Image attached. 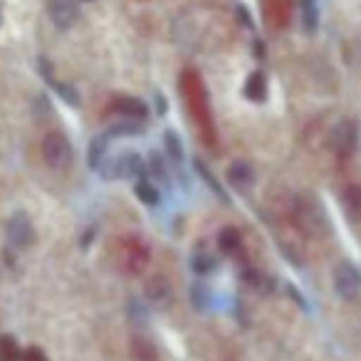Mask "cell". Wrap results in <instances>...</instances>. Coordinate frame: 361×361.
<instances>
[{"mask_svg": "<svg viewBox=\"0 0 361 361\" xmlns=\"http://www.w3.org/2000/svg\"><path fill=\"white\" fill-rule=\"evenodd\" d=\"M131 136V134H141V121H126V124H114L109 129V136Z\"/></svg>", "mask_w": 361, "mask_h": 361, "instance_id": "22", "label": "cell"}, {"mask_svg": "<svg viewBox=\"0 0 361 361\" xmlns=\"http://www.w3.org/2000/svg\"><path fill=\"white\" fill-rule=\"evenodd\" d=\"M196 171H198V173H201V178L206 180L208 186H211V191L216 193V196L221 198V201H226V203H228V196H226V191H223V188H221V183H218V180H216V176H213L211 171H208L206 166L201 164V161H196Z\"/></svg>", "mask_w": 361, "mask_h": 361, "instance_id": "21", "label": "cell"}, {"mask_svg": "<svg viewBox=\"0 0 361 361\" xmlns=\"http://www.w3.org/2000/svg\"><path fill=\"white\" fill-rule=\"evenodd\" d=\"M111 106H114V111H119V114H124L126 119H134V121H144L146 114H149L144 102L134 99V97H119Z\"/></svg>", "mask_w": 361, "mask_h": 361, "instance_id": "10", "label": "cell"}, {"mask_svg": "<svg viewBox=\"0 0 361 361\" xmlns=\"http://www.w3.org/2000/svg\"><path fill=\"white\" fill-rule=\"evenodd\" d=\"M228 180H231V186H235L238 191H245V188H250L255 183V171L245 161H235L228 169Z\"/></svg>", "mask_w": 361, "mask_h": 361, "instance_id": "9", "label": "cell"}, {"mask_svg": "<svg viewBox=\"0 0 361 361\" xmlns=\"http://www.w3.org/2000/svg\"><path fill=\"white\" fill-rule=\"evenodd\" d=\"M317 23H319V8H317V0H302V25H305V30L314 32Z\"/></svg>", "mask_w": 361, "mask_h": 361, "instance_id": "15", "label": "cell"}, {"mask_svg": "<svg viewBox=\"0 0 361 361\" xmlns=\"http://www.w3.org/2000/svg\"><path fill=\"white\" fill-rule=\"evenodd\" d=\"M0 23H3V18H0Z\"/></svg>", "mask_w": 361, "mask_h": 361, "instance_id": "26", "label": "cell"}, {"mask_svg": "<svg viewBox=\"0 0 361 361\" xmlns=\"http://www.w3.org/2000/svg\"><path fill=\"white\" fill-rule=\"evenodd\" d=\"M52 87L57 90V94L62 97V99L67 102V104H72V106H77L80 104V97H77V92L72 90L70 85H60V82H52Z\"/></svg>", "mask_w": 361, "mask_h": 361, "instance_id": "23", "label": "cell"}, {"mask_svg": "<svg viewBox=\"0 0 361 361\" xmlns=\"http://www.w3.org/2000/svg\"><path fill=\"white\" fill-rule=\"evenodd\" d=\"M104 159H106V136H97V139H92L90 146V166L97 171Z\"/></svg>", "mask_w": 361, "mask_h": 361, "instance_id": "19", "label": "cell"}, {"mask_svg": "<svg viewBox=\"0 0 361 361\" xmlns=\"http://www.w3.org/2000/svg\"><path fill=\"white\" fill-rule=\"evenodd\" d=\"M144 297L154 307H169L173 302V287L164 275H154L144 287Z\"/></svg>", "mask_w": 361, "mask_h": 361, "instance_id": "8", "label": "cell"}, {"mask_svg": "<svg viewBox=\"0 0 361 361\" xmlns=\"http://www.w3.org/2000/svg\"><path fill=\"white\" fill-rule=\"evenodd\" d=\"M191 265H193V270H196L198 275H208V272L216 270V257H213L211 252H206V250H198L196 255L191 257Z\"/></svg>", "mask_w": 361, "mask_h": 361, "instance_id": "18", "label": "cell"}, {"mask_svg": "<svg viewBox=\"0 0 361 361\" xmlns=\"http://www.w3.org/2000/svg\"><path fill=\"white\" fill-rule=\"evenodd\" d=\"M134 191H136V198H139L141 203H146V206H159L161 196H159V191H156V186H151L149 180H144V178L136 180Z\"/></svg>", "mask_w": 361, "mask_h": 361, "instance_id": "17", "label": "cell"}, {"mask_svg": "<svg viewBox=\"0 0 361 361\" xmlns=\"http://www.w3.org/2000/svg\"><path fill=\"white\" fill-rule=\"evenodd\" d=\"M295 221L297 226L302 228L305 233L314 238H322V235H329L331 233V223H329V216H326L324 206L319 203V198L312 196V193H302L297 196L295 201Z\"/></svg>", "mask_w": 361, "mask_h": 361, "instance_id": "1", "label": "cell"}, {"mask_svg": "<svg viewBox=\"0 0 361 361\" xmlns=\"http://www.w3.org/2000/svg\"><path fill=\"white\" fill-rule=\"evenodd\" d=\"M359 146V124L354 119H341L334 124L329 134V149L334 151L339 159L351 156Z\"/></svg>", "mask_w": 361, "mask_h": 361, "instance_id": "2", "label": "cell"}, {"mask_svg": "<svg viewBox=\"0 0 361 361\" xmlns=\"http://www.w3.org/2000/svg\"><path fill=\"white\" fill-rule=\"evenodd\" d=\"M245 97L250 102H265L267 97V82H265V75L262 72H252L250 77H247L245 82Z\"/></svg>", "mask_w": 361, "mask_h": 361, "instance_id": "11", "label": "cell"}, {"mask_svg": "<svg viewBox=\"0 0 361 361\" xmlns=\"http://www.w3.org/2000/svg\"><path fill=\"white\" fill-rule=\"evenodd\" d=\"M131 359L134 361H159V351L144 336H134L131 339Z\"/></svg>", "mask_w": 361, "mask_h": 361, "instance_id": "12", "label": "cell"}, {"mask_svg": "<svg viewBox=\"0 0 361 361\" xmlns=\"http://www.w3.org/2000/svg\"><path fill=\"white\" fill-rule=\"evenodd\" d=\"M341 203H344L346 216H349L351 221H359L361 218V186L359 183L346 188L344 196H341Z\"/></svg>", "mask_w": 361, "mask_h": 361, "instance_id": "13", "label": "cell"}, {"mask_svg": "<svg viewBox=\"0 0 361 361\" xmlns=\"http://www.w3.org/2000/svg\"><path fill=\"white\" fill-rule=\"evenodd\" d=\"M32 240H35L32 221L27 218V213L18 211L16 216L8 221V243H11L16 250H25V247L32 245Z\"/></svg>", "mask_w": 361, "mask_h": 361, "instance_id": "6", "label": "cell"}, {"mask_svg": "<svg viewBox=\"0 0 361 361\" xmlns=\"http://www.w3.org/2000/svg\"><path fill=\"white\" fill-rule=\"evenodd\" d=\"M218 245H221V250L226 252V255H238L243 247L240 233H238L235 228H226V231H221V235H218Z\"/></svg>", "mask_w": 361, "mask_h": 361, "instance_id": "14", "label": "cell"}, {"mask_svg": "<svg viewBox=\"0 0 361 361\" xmlns=\"http://www.w3.org/2000/svg\"><path fill=\"white\" fill-rule=\"evenodd\" d=\"M164 144H166V154L171 156V159L176 161V164H180L183 161V149H180V139L176 131H166L164 134Z\"/></svg>", "mask_w": 361, "mask_h": 361, "instance_id": "20", "label": "cell"}, {"mask_svg": "<svg viewBox=\"0 0 361 361\" xmlns=\"http://www.w3.org/2000/svg\"><path fill=\"white\" fill-rule=\"evenodd\" d=\"M42 156H45L47 166L62 171L72 164V144L65 134L60 131H50V134L42 139Z\"/></svg>", "mask_w": 361, "mask_h": 361, "instance_id": "3", "label": "cell"}, {"mask_svg": "<svg viewBox=\"0 0 361 361\" xmlns=\"http://www.w3.org/2000/svg\"><path fill=\"white\" fill-rule=\"evenodd\" d=\"M23 361H47V356H45V351H42V349H37V346H30V349L23 354Z\"/></svg>", "mask_w": 361, "mask_h": 361, "instance_id": "24", "label": "cell"}, {"mask_svg": "<svg viewBox=\"0 0 361 361\" xmlns=\"http://www.w3.org/2000/svg\"><path fill=\"white\" fill-rule=\"evenodd\" d=\"M149 161H151L149 171H151V173H154V176H159L161 180H164V178H166V173H164V169H161V159H159V156L154 154V156H151Z\"/></svg>", "mask_w": 361, "mask_h": 361, "instance_id": "25", "label": "cell"}, {"mask_svg": "<svg viewBox=\"0 0 361 361\" xmlns=\"http://www.w3.org/2000/svg\"><path fill=\"white\" fill-rule=\"evenodd\" d=\"M121 255L116 257V262L121 265V270L129 272V275H139L144 270V265L149 262V250H146L144 243L134 240V238H126L119 245Z\"/></svg>", "mask_w": 361, "mask_h": 361, "instance_id": "4", "label": "cell"}, {"mask_svg": "<svg viewBox=\"0 0 361 361\" xmlns=\"http://www.w3.org/2000/svg\"><path fill=\"white\" fill-rule=\"evenodd\" d=\"M334 290L341 300H356L361 292V275L349 260H341L334 267Z\"/></svg>", "mask_w": 361, "mask_h": 361, "instance_id": "5", "label": "cell"}, {"mask_svg": "<svg viewBox=\"0 0 361 361\" xmlns=\"http://www.w3.org/2000/svg\"><path fill=\"white\" fill-rule=\"evenodd\" d=\"M47 11L50 18L60 30H70L72 25L80 18V8H77V0H47Z\"/></svg>", "mask_w": 361, "mask_h": 361, "instance_id": "7", "label": "cell"}, {"mask_svg": "<svg viewBox=\"0 0 361 361\" xmlns=\"http://www.w3.org/2000/svg\"><path fill=\"white\" fill-rule=\"evenodd\" d=\"M20 359H23V351L18 346V341L11 334L0 336V361H20Z\"/></svg>", "mask_w": 361, "mask_h": 361, "instance_id": "16", "label": "cell"}]
</instances>
